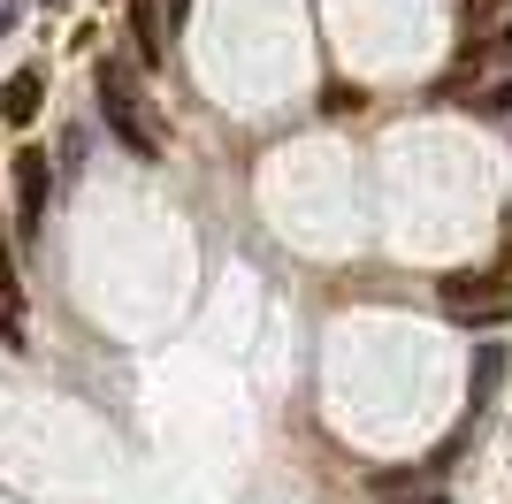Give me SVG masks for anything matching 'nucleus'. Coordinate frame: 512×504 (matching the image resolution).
<instances>
[{
	"label": "nucleus",
	"instance_id": "nucleus-1",
	"mask_svg": "<svg viewBox=\"0 0 512 504\" xmlns=\"http://www.w3.org/2000/svg\"><path fill=\"white\" fill-rule=\"evenodd\" d=\"M436 306H444L451 321H467V329H490V321H505V283L497 275H444L436 283Z\"/></svg>",
	"mask_w": 512,
	"mask_h": 504
},
{
	"label": "nucleus",
	"instance_id": "nucleus-2",
	"mask_svg": "<svg viewBox=\"0 0 512 504\" xmlns=\"http://www.w3.org/2000/svg\"><path fill=\"white\" fill-rule=\"evenodd\" d=\"M100 107H107V123H115V138L138 153H161V138L146 130V115H138V100L123 92V69H100Z\"/></svg>",
	"mask_w": 512,
	"mask_h": 504
},
{
	"label": "nucleus",
	"instance_id": "nucleus-3",
	"mask_svg": "<svg viewBox=\"0 0 512 504\" xmlns=\"http://www.w3.org/2000/svg\"><path fill=\"white\" fill-rule=\"evenodd\" d=\"M46 191H54V168H46V153L23 146L16 153V214H23V222H39V214H46Z\"/></svg>",
	"mask_w": 512,
	"mask_h": 504
},
{
	"label": "nucleus",
	"instance_id": "nucleus-4",
	"mask_svg": "<svg viewBox=\"0 0 512 504\" xmlns=\"http://www.w3.org/2000/svg\"><path fill=\"white\" fill-rule=\"evenodd\" d=\"M46 100V69H16V77L0 84V115H8V130H23L31 115H39Z\"/></svg>",
	"mask_w": 512,
	"mask_h": 504
},
{
	"label": "nucleus",
	"instance_id": "nucleus-5",
	"mask_svg": "<svg viewBox=\"0 0 512 504\" xmlns=\"http://www.w3.org/2000/svg\"><path fill=\"white\" fill-rule=\"evenodd\" d=\"M130 31H138V54H146V69L161 62V8L153 0H130Z\"/></svg>",
	"mask_w": 512,
	"mask_h": 504
},
{
	"label": "nucleus",
	"instance_id": "nucleus-6",
	"mask_svg": "<svg viewBox=\"0 0 512 504\" xmlns=\"http://www.w3.org/2000/svg\"><path fill=\"white\" fill-rule=\"evenodd\" d=\"M16 314H23V291H16V275L0 268V329L16 336Z\"/></svg>",
	"mask_w": 512,
	"mask_h": 504
},
{
	"label": "nucleus",
	"instance_id": "nucleus-7",
	"mask_svg": "<svg viewBox=\"0 0 512 504\" xmlns=\"http://www.w3.org/2000/svg\"><path fill=\"white\" fill-rule=\"evenodd\" d=\"M474 107H482V115H505V107H512V77H505V84H490V92H482Z\"/></svg>",
	"mask_w": 512,
	"mask_h": 504
},
{
	"label": "nucleus",
	"instance_id": "nucleus-8",
	"mask_svg": "<svg viewBox=\"0 0 512 504\" xmlns=\"http://www.w3.org/2000/svg\"><path fill=\"white\" fill-rule=\"evenodd\" d=\"M497 8H505V0H467V23H474V31H482V23H490Z\"/></svg>",
	"mask_w": 512,
	"mask_h": 504
},
{
	"label": "nucleus",
	"instance_id": "nucleus-9",
	"mask_svg": "<svg viewBox=\"0 0 512 504\" xmlns=\"http://www.w3.org/2000/svg\"><path fill=\"white\" fill-rule=\"evenodd\" d=\"M0 268H8V230H0Z\"/></svg>",
	"mask_w": 512,
	"mask_h": 504
},
{
	"label": "nucleus",
	"instance_id": "nucleus-10",
	"mask_svg": "<svg viewBox=\"0 0 512 504\" xmlns=\"http://www.w3.org/2000/svg\"><path fill=\"white\" fill-rule=\"evenodd\" d=\"M413 504H444V497H413Z\"/></svg>",
	"mask_w": 512,
	"mask_h": 504
}]
</instances>
